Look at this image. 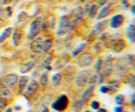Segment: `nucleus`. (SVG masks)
<instances>
[{
  "label": "nucleus",
  "mask_w": 135,
  "mask_h": 112,
  "mask_svg": "<svg viewBox=\"0 0 135 112\" xmlns=\"http://www.w3.org/2000/svg\"><path fill=\"white\" fill-rule=\"evenodd\" d=\"M69 105V99L65 94L59 96L54 102L51 104V108L57 111H64L67 109Z\"/></svg>",
  "instance_id": "obj_1"
},
{
  "label": "nucleus",
  "mask_w": 135,
  "mask_h": 112,
  "mask_svg": "<svg viewBox=\"0 0 135 112\" xmlns=\"http://www.w3.org/2000/svg\"><path fill=\"white\" fill-rule=\"evenodd\" d=\"M41 29H42V17H38L36 18L30 25L28 35V39L36 38L37 36L40 32Z\"/></svg>",
  "instance_id": "obj_2"
},
{
  "label": "nucleus",
  "mask_w": 135,
  "mask_h": 112,
  "mask_svg": "<svg viewBox=\"0 0 135 112\" xmlns=\"http://www.w3.org/2000/svg\"><path fill=\"white\" fill-rule=\"evenodd\" d=\"M92 75L90 69H84L80 71L75 78V84L78 86H84L88 83L89 79Z\"/></svg>",
  "instance_id": "obj_3"
},
{
  "label": "nucleus",
  "mask_w": 135,
  "mask_h": 112,
  "mask_svg": "<svg viewBox=\"0 0 135 112\" xmlns=\"http://www.w3.org/2000/svg\"><path fill=\"white\" fill-rule=\"evenodd\" d=\"M71 28V23L70 20L65 16L61 17L58 26L57 30L56 31V34L59 36H64L67 34Z\"/></svg>",
  "instance_id": "obj_4"
},
{
  "label": "nucleus",
  "mask_w": 135,
  "mask_h": 112,
  "mask_svg": "<svg viewBox=\"0 0 135 112\" xmlns=\"http://www.w3.org/2000/svg\"><path fill=\"white\" fill-rule=\"evenodd\" d=\"M93 56L89 53H83L78 56L76 59L77 65L80 67H86L93 63Z\"/></svg>",
  "instance_id": "obj_5"
},
{
  "label": "nucleus",
  "mask_w": 135,
  "mask_h": 112,
  "mask_svg": "<svg viewBox=\"0 0 135 112\" xmlns=\"http://www.w3.org/2000/svg\"><path fill=\"white\" fill-rule=\"evenodd\" d=\"M18 78L15 74H9L4 76L1 80V84L4 88H8L13 86L18 82Z\"/></svg>",
  "instance_id": "obj_6"
},
{
  "label": "nucleus",
  "mask_w": 135,
  "mask_h": 112,
  "mask_svg": "<svg viewBox=\"0 0 135 112\" xmlns=\"http://www.w3.org/2000/svg\"><path fill=\"white\" fill-rule=\"evenodd\" d=\"M38 88H39V84L38 82L34 80H32L27 85L23 94L27 98L32 97L38 91Z\"/></svg>",
  "instance_id": "obj_7"
},
{
  "label": "nucleus",
  "mask_w": 135,
  "mask_h": 112,
  "mask_svg": "<svg viewBox=\"0 0 135 112\" xmlns=\"http://www.w3.org/2000/svg\"><path fill=\"white\" fill-rule=\"evenodd\" d=\"M29 48L34 53H40L43 51V40L40 38H36L30 43Z\"/></svg>",
  "instance_id": "obj_8"
},
{
  "label": "nucleus",
  "mask_w": 135,
  "mask_h": 112,
  "mask_svg": "<svg viewBox=\"0 0 135 112\" xmlns=\"http://www.w3.org/2000/svg\"><path fill=\"white\" fill-rule=\"evenodd\" d=\"M95 86L94 84L89 86L82 94V101L83 102L87 103L91 100L94 96V92Z\"/></svg>",
  "instance_id": "obj_9"
},
{
  "label": "nucleus",
  "mask_w": 135,
  "mask_h": 112,
  "mask_svg": "<svg viewBox=\"0 0 135 112\" xmlns=\"http://www.w3.org/2000/svg\"><path fill=\"white\" fill-rule=\"evenodd\" d=\"M124 22V17L122 14H116L113 16L110 21V26L112 28H118Z\"/></svg>",
  "instance_id": "obj_10"
},
{
  "label": "nucleus",
  "mask_w": 135,
  "mask_h": 112,
  "mask_svg": "<svg viewBox=\"0 0 135 112\" xmlns=\"http://www.w3.org/2000/svg\"><path fill=\"white\" fill-rule=\"evenodd\" d=\"M29 81V77L27 76H22L18 80V93L22 94L26 89Z\"/></svg>",
  "instance_id": "obj_11"
},
{
  "label": "nucleus",
  "mask_w": 135,
  "mask_h": 112,
  "mask_svg": "<svg viewBox=\"0 0 135 112\" xmlns=\"http://www.w3.org/2000/svg\"><path fill=\"white\" fill-rule=\"evenodd\" d=\"M107 24H108V21H102V22H98V23L95 26L94 29L92 30L90 36H92V38H94V37L96 36H97L98 34L102 32L105 30V27H106L107 26Z\"/></svg>",
  "instance_id": "obj_12"
},
{
  "label": "nucleus",
  "mask_w": 135,
  "mask_h": 112,
  "mask_svg": "<svg viewBox=\"0 0 135 112\" xmlns=\"http://www.w3.org/2000/svg\"><path fill=\"white\" fill-rule=\"evenodd\" d=\"M113 63L110 60H106L102 65L101 69L103 70L104 76H109L113 71Z\"/></svg>",
  "instance_id": "obj_13"
},
{
  "label": "nucleus",
  "mask_w": 135,
  "mask_h": 112,
  "mask_svg": "<svg viewBox=\"0 0 135 112\" xmlns=\"http://www.w3.org/2000/svg\"><path fill=\"white\" fill-rule=\"evenodd\" d=\"M126 34L129 42L133 44L135 41V28L134 25L131 24L127 26L126 29Z\"/></svg>",
  "instance_id": "obj_14"
},
{
  "label": "nucleus",
  "mask_w": 135,
  "mask_h": 112,
  "mask_svg": "<svg viewBox=\"0 0 135 112\" xmlns=\"http://www.w3.org/2000/svg\"><path fill=\"white\" fill-rule=\"evenodd\" d=\"M34 66H35V61H28L26 62V63L22 65V67L20 69V72L22 74L27 73L34 68Z\"/></svg>",
  "instance_id": "obj_15"
},
{
  "label": "nucleus",
  "mask_w": 135,
  "mask_h": 112,
  "mask_svg": "<svg viewBox=\"0 0 135 112\" xmlns=\"http://www.w3.org/2000/svg\"><path fill=\"white\" fill-rule=\"evenodd\" d=\"M22 40V32L21 30L15 29L13 34V42L15 46L21 44Z\"/></svg>",
  "instance_id": "obj_16"
},
{
  "label": "nucleus",
  "mask_w": 135,
  "mask_h": 112,
  "mask_svg": "<svg viewBox=\"0 0 135 112\" xmlns=\"http://www.w3.org/2000/svg\"><path fill=\"white\" fill-rule=\"evenodd\" d=\"M111 9H112V3H108V5H105V7H104L101 9V11H100L99 14H98V19H102V18H105L107 16L109 15V14L110 13L111 11Z\"/></svg>",
  "instance_id": "obj_17"
},
{
  "label": "nucleus",
  "mask_w": 135,
  "mask_h": 112,
  "mask_svg": "<svg viewBox=\"0 0 135 112\" xmlns=\"http://www.w3.org/2000/svg\"><path fill=\"white\" fill-rule=\"evenodd\" d=\"M51 84L54 87H57L61 84L62 81V76L60 73H54L51 76Z\"/></svg>",
  "instance_id": "obj_18"
},
{
  "label": "nucleus",
  "mask_w": 135,
  "mask_h": 112,
  "mask_svg": "<svg viewBox=\"0 0 135 112\" xmlns=\"http://www.w3.org/2000/svg\"><path fill=\"white\" fill-rule=\"evenodd\" d=\"M12 34V28L11 27H7L3 31L0 35V42H3L6 39H7Z\"/></svg>",
  "instance_id": "obj_19"
},
{
  "label": "nucleus",
  "mask_w": 135,
  "mask_h": 112,
  "mask_svg": "<svg viewBox=\"0 0 135 112\" xmlns=\"http://www.w3.org/2000/svg\"><path fill=\"white\" fill-rule=\"evenodd\" d=\"M8 105V101L5 96L0 94V112H2L6 109Z\"/></svg>",
  "instance_id": "obj_20"
},
{
  "label": "nucleus",
  "mask_w": 135,
  "mask_h": 112,
  "mask_svg": "<svg viewBox=\"0 0 135 112\" xmlns=\"http://www.w3.org/2000/svg\"><path fill=\"white\" fill-rule=\"evenodd\" d=\"M52 47V40L51 39H46L43 40V52L47 53Z\"/></svg>",
  "instance_id": "obj_21"
},
{
  "label": "nucleus",
  "mask_w": 135,
  "mask_h": 112,
  "mask_svg": "<svg viewBox=\"0 0 135 112\" xmlns=\"http://www.w3.org/2000/svg\"><path fill=\"white\" fill-rule=\"evenodd\" d=\"M86 47V43H81L73 51H72V56L73 57H76L78 56V55H79L80 52L85 48Z\"/></svg>",
  "instance_id": "obj_22"
},
{
  "label": "nucleus",
  "mask_w": 135,
  "mask_h": 112,
  "mask_svg": "<svg viewBox=\"0 0 135 112\" xmlns=\"http://www.w3.org/2000/svg\"><path fill=\"white\" fill-rule=\"evenodd\" d=\"M40 85H42V86H46L48 82V76H47V73L46 72H43V73L41 75L40 77Z\"/></svg>",
  "instance_id": "obj_23"
},
{
  "label": "nucleus",
  "mask_w": 135,
  "mask_h": 112,
  "mask_svg": "<svg viewBox=\"0 0 135 112\" xmlns=\"http://www.w3.org/2000/svg\"><path fill=\"white\" fill-rule=\"evenodd\" d=\"M125 100V96L123 94H119L116 95L115 97V101L116 104L119 105H121L124 103Z\"/></svg>",
  "instance_id": "obj_24"
},
{
  "label": "nucleus",
  "mask_w": 135,
  "mask_h": 112,
  "mask_svg": "<svg viewBox=\"0 0 135 112\" xmlns=\"http://www.w3.org/2000/svg\"><path fill=\"white\" fill-rule=\"evenodd\" d=\"M98 9V7L97 5H93L91 6L89 10V16L90 18H94L96 16V14H97Z\"/></svg>",
  "instance_id": "obj_25"
},
{
  "label": "nucleus",
  "mask_w": 135,
  "mask_h": 112,
  "mask_svg": "<svg viewBox=\"0 0 135 112\" xmlns=\"http://www.w3.org/2000/svg\"><path fill=\"white\" fill-rule=\"evenodd\" d=\"M100 92L102 94H107L111 92V86L110 85H102L100 87Z\"/></svg>",
  "instance_id": "obj_26"
},
{
  "label": "nucleus",
  "mask_w": 135,
  "mask_h": 112,
  "mask_svg": "<svg viewBox=\"0 0 135 112\" xmlns=\"http://www.w3.org/2000/svg\"><path fill=\"white\" fill-rule=\"evenodd\" d=\"M90 108L94 110H97L100 108V103L97 100H92L90 104Z\"/></svg>",
  "instance_id": "obj_27"
},
{
  "label": "nucleus",
  "mask_w": 135,
  "mask_h": 112,
  "mask_svg": "<svg viewBox=\"0 0 135 112\" xmlns=\"http://www.w3.org/2000/svg\"><path fill=\"white\" fill-rule=\"evenodd\" d=\"M102 63L103 61L101 59H98L97 62H96V71H97V72H99V71L101 70L102 67Z\"/></svg>",
  "instance_id": "obj_28"
},
{
  "label": "nucleus",
  "mask_w": 135,
  "mask_h": 112,
  "mask_svg": "<svg viewBox=\"0 0 135 112\" xmlns=\"http://www.w3.org/2000/svg\"><path fill=\"white\" fill-rule=\"evenodd\" d=\"M127 83H129L131 85V81L133 82H134V75H130L126 79Z\"/></svg>",
  "instance_id": "obj_29"
},
{
  "label": "nucleus",
  "mask_w": 135,
  "mask_h": 112,
  "mask_svg": "<svg viewBox=\"0 0 135 112\" xmlns=\"http://www.w3.org/2000/svg\"><path fill=\"white\" fill-rule=\"evenodd\" d=\"M123 108L121 105H119V106H116L113 109V112H123Z\"/></svg>",
  "instance_id": "obj_30"
},
{
  "label": "nucleus",
  "mask_w": 135,
  "mask_h": 112,
  "mask_svg": "<svg viewBox=\"0 0 135 112\" xmlns=\"http://www.w3.org/2000/svg\"><path fill=\"white\" fill-rule=\"evenodd\" d=\"M121 4L125 8H128L129 7V3L127 1V0H121Z\"/></svg>",
  "instance_id": "obj_31"
},
{
  "label": "nucleus",
  "mask_w": 135,
  "mask_h": 112,
  "mask_svg": "<svg viewBox=\"0 0 135 112\" xmlns=\"http://www.w3.org/2000/svg\"><path fill=\"white\" fill-rule=\"evenodd\" d=\"M108 1V0H98V7H102L104 5H105Z\"/></svg>",
  "instance_id": "obj_32"
},
{
  "label": "nucleus",
  "mask_w": 135,
  "mask_h": 112,
  "mask_svg": "<svg viewBox=\"0 0 135 112\" xmlns=\"http://www.w3.org/2000/svg\"><path fill=\"white\" fill-rule=\"evenodd\" d=\"M12 1L13 0H0V3L3 4V5H4V4H8L9 3L12 2Z\"/></svg>",
  "instance_id": "obj_33"
},
{
  "label": "nucleus",
  "mask_w": 135,
  "mask_h": 112,
  "mask_svg": "<svg viewBox=\"0 0 135 112\" xmlns=\"http://www.w3.org/2000/svg\"><path fill=\"white\" fill-rule=\"evenodd\" d=\"M96 112H108V111L106 109L103 108H100L99 109H97V111Z\"/></svg>",
  "instance_id": "obj_34"
},
{
  "label": "nucleus",
  "mask_w": 135,
  "mask_h": 112,
  "mask_svg": "<svg viewBox=\"0 0 135 112\" xmlns=\"http://www.w3.org/2000/svg\"><path fill=\"white\" fill-rule=\"evenodd\" d=\"M4 112H13V110H12V108L11 107H8L7 108H6Z\"/></svg>",
  "instance_id": "obj_35"
},
{
  "label": "nucleus",
  "mask_w": 135,
  "mask_h": 112,
  "mask_svg": "<svg viewBox=\"0 0 135 112\" xmlns=\"http://www.w3.org/2000/svg\"><path fill=\"white\" fill-rule=\"evenodd\" d=\"M41 112H50V110H49L48 108H47V107H45V108H44L43 109H42Z\"/></svg>",
  "instance_id": "obj_36"
},
{
  "label": "nucleus",
  "mask_w": 135,
  "mask_h": 112,
  "mask_svg": "<svg viewBox=\"0 0 135 112\" xmlns=\"http://www.w3.org/2000/svg\"><path fill=\"white\" fill-rule=\"evenodd\" d=\"M131 102L132 103L133 105H134V94H133V96H132V100H131Z\"/></svg>",
  "instance_id": "obj_37"
},
{
  "label": "nucleus",
  "mask_w": 135,
  "mask_h": 112,
  "mask_svg": "<svg viewBox=\"0 0 135 112\" xmlns=\"http://www.w3.org/2000/svg\"><path fill=\"white\" fill-rule=\"evenodd\" d=\"M14 109H15V110L18 111V110H20V109H21V106H19V105H18V106L15 105V106H14Z\"/></svg>",
  "instance_id": "obj_38"
},
{
  "label": "nucleus",
  "mask_w": 135,
  "mask_h": 112,
  "mask_svg": "<svg viewBox=\"0 0 135 112\" xmlns=\"http://www.w3.org/2000/svg\"><path fill=\"white\" fill-rule=\"evenodd\" d=\"M131 10L132 13H133V14H134V5H133V6L132 7V8H131Z\"/></svg>",
  "instance_id": "obj_39"
},
{
  "label": "nucleus",
  "mask_w": 135,
  "mask_h": 112,
  "mask_svg": "<svg viewBox=\"0 0 135 112\" xmlns=\"http://www.w3.org/2000/svg\"><path fill=\"white\" fill-rule=\"evenodd\" d=\"M83 112H91V111L90 110H88V109H87V110L84 111H83Z\"/></svg>",
  "instance_id": "obj_40"
},
{
  "label": "nucleus",
  "mask_w": 135,
  "mask_h": 112,
  "mask_svg": "<svg viewBox=\"0 0 135 112\" xmlns=\"http://www.w3.org/2000/svg\"><path fill=\"white\" fill-rule=\"evenodd\" d=\"M1 13H2V10H1V9L0 8V15L1 14Z\"/></svg>",
  "instance_id": "obj_41"
},
{
  "label": "nucleus",
  "mask_w": 135,
  "mask_h": 112,
  "mask_svg": "<svg viewBox=\"0 0 135 112\" xmlns=\"http://www.w3.org/2000/svg\"><path fill=\"white\" fill-rule=\"evenodd\" d=\"M123 112H129V111H123Z\"/></svg>",
  "instance_id": "obj_42"
}]
</instances>
